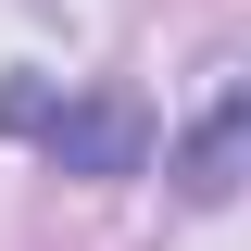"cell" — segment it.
<instances>
[{
  "mask_svg": "<svg viewBox=\"0 0 251 251\" xmlns=\"http://www.w3.org/2000/svg\"><path fill=\"white\" fill-rule=\"evenodd\" d=\"M13 126H38L75 176H138V151H151V126L126 113V100H88V113H50V100H25L13 88Z\"/></svg>",
  "mask_w": 251,
  "mask_h": 251,
  "instance_id": "6da1fadb",
  "label": "cell"
},
{
  "mask_svg": "<svg viewBox=\"0 0 251 251\" xmlns=\"http://www.w3.org/2000/svg\"><path fill=\"white\" fill-rule=\"evenodd\" d=\"M239 163H251V63L226 75L214 113L176 138V188H188V201H226V188H239Z\"/></svg>",
  "mask_w": 251,
  "mask_h": 251,
  "instance_id": "7a4b0ae2",
  "label": "cell"
}]
</instances>
